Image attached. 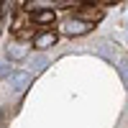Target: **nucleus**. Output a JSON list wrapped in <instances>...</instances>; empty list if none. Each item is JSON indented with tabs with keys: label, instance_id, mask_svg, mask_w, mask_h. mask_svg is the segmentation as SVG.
Instances as JSON below:
<instances>
[{
	"label": "nucleus",
	"instance_id": "6",
	"mask_svg": "<svg viewBox=\"0 0 128 128\" xmlns=\"http://www.w3.org/2000/svg\"><path fill=\"white\" fill-rule=\"evenodd\" d=\"M120 72H123V77H126V82H128V62H123V67H120Z\"/></svg>",
	"mask_w": 128,
	"mask_h": 128
},
{
	"label": "nucleus",
	"instance_id": "2",
	"mask_svg": "<svg viewBox=\"0 0 128 128\" xmlns=\"http://www.w3.org/2000/svg\"><path fill=\"white\" fill-rule=\"evenodd\" d=\"M51 44H56V34H41V36H36V41H34V46L36 49H49Z\"/></svg>",
	"mask_w": 128,
	"mask_h": 128
},
{
	"label": "nucleus",
	"instance_id": "4",
	"mask_svg": "<svg viewBox=\"0 0 128 128\" xmlns=\"http://www.w3.org/2000/svg\"><path fill=\"white\" fill-rule=\"evenodd\" d=\"M34 18L38 20V23H51V20H54V13H51V10H36Z\"/></svg>",
	"mask_w": 128,
	"mask_h": 128
},
{
	"label": "nucleus",
	"instance_id": "3",
	"mask_svg": "<svg viewBox=\"0 0 128 128\" xmlns=\"http://www.w3.org/2000/svg\"><path fill=\"white\" fill-rule=\"evenodd\" d=\"M87 23H82V20H69L67 23V34H72V36H82V34H87Z\"/></svg>",
	"mask_w": 128,
	"mask_h": 128
},
{
	"label": "nucleus",
	"instance_id": "5",
	"mask_svg": "<svg viewBox=\"0 0 128 128\" xmlns=\"http://www.w3.org/2000/svg\"><path fill=\"white\" fill-rule=\"evenodd\" d=\"M44 64H46V59H36V62H34V67H36V69H44Z\"/></svg>",
	"mask_w": 128,
	"mask_h": 128
},
{
	"label": "nucleus",
	"instance_id": "1",
	"mask_svg": "<svg viewBox=\"0 0 128 128\" xmlns=\"http://www.w3.org/2000/svg\"><path fill=\"white\" fill-rule=\"evenodd\" d=\"M8 82H10V87H13L16 92H23L31 84V74H26V72H10Z\"/></svg>",
	"mask_w": 128,
	"mask_h": 128
}]
</instances>
